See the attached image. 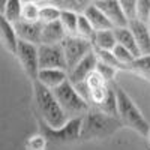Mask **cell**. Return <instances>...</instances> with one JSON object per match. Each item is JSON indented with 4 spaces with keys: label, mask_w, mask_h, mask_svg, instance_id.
<instances>
[{
    "label": "cell",
    "mask_w": 150,
    "mask_h": 150,
    "mask_svg": "<svg viewBox=\"0 0 150 150\" xmlns=\"http://www.w3.org/2000/svg\"><path fill=\"white\" fill-rule=\"evenodd\" d=\"M68 36L65 27L62 26L60 20L51 23H42V36L41 44H62Z\"/></svg>",
    "instance_id": "9a60e30c"
},
{
    "label": "cell",
    "mask_w": 150,
    "mask_h": 150,
    "mask_svg": "<svg viewBox=\"0 0 150 150\" xmlns=\"http://www.w3.org/2000/svg\"><path fill=\"white\" fill-rule=\"evenodd\" d=\"M95 3L105 14V17L110 20V23L112 24L114 29L125 27L129 24V18L126 15V12H125V9L122 8V5L119 3V0H96Z\"/></svg>",
    "instance_id": "9c48e42d"
},
{
    "label": "cell",
    "mask_w": 150,
    "mask_h": 150,
    "mask_svg": "<svg viewBox=\"0 0 150 150\" xmlns=\"http://www.w3.org/2000/svg\"><path fill=\"white\" fill-rule=\"evenodd\" d=\"M39 14H41V6L33 2H26L24 0V6H23V20L27 21H41L39 20Z\"/></svg>",
    "instance_id": "484cf974"
},
{
    "label": "cell",
    "mask_w": 150,
    "mask_h": 150,
    "mask_svg": "<svg viewBox=\"0 0 150 150\" xmlns=\"http://www.w3.org/2000/svg\"><path fill=\"white\" fill-rule=\"evenodd\" d=\"M114 33H116L117 44L123 45L125 48H128L135 57L141 56L140 47H138V44H137V39H135L132 30L129 29V24H128V26H125V27H116L114 29Z\"/></svg>",
    "instance_id": "2e32d148"
},
{
    "label": "cell",
    "mask_w": 150,
    "mask_h": 150,
    "mask_svg": "<svg viewBox=\"0 0 150 150\" xmlns=\"http://www.w3.org/2000/svg\"><path fill=\"white\" fill-rule=\"evenodd\" d=\"M56 3L62 9H69L78 12V14H84V11L93 3V0H56Z\"/></svg>",
    "instance_id": "cb8c5ba5"
},
{
    "label": "cell",
    "mask_w": 150,
    "mask_h": 150,
    "mask_svg": "<svg viewBox=\"0 0 150 150\" xmlns=\"http://www.w3.org/2000/svg\"><path fill=\"white\" fill-rule=\"evenodd\" d=\"M23 6H24V0H8L5 8L0 11V15H3L8 21L15 24L17 21L21 20Z\"/></svg>",
    "instance_id": "ffe728a7"
},
{
    "label": "cell",
    "mask_w": 150,
    "mask_h": 150,
    "mask_svg": "<svg viewBox=\"0 0 150 150\" xmlns=\"http://www.w3.org/2000/svg\"><path fill=\"white\" fill-rule=\"evenodd\" d=\"M84 15L87 17V20H89L92 23V26L95 27V30H107V29H114L112 27V24L110 23V20L105 17V14L98 8V5L93 2L89 8H87L84 11Z\"/></svg>",
    "instance_id": "e0dca14e"
},
{
    "label": "cell",
    "mask_w": 150,
    "mask_h": 150,
    "mask_svg": "<svg viewBox=\"0 0 150 150\" xmlns=\"http://www.w3.org/2000/svg\"><path fill=\"white\" fill-rule=\"evenodd\" d=\"M129 29L132 30V33L135 36L141 54H150V27H149V24L137 20V18H132V20H129Z\"/></svg>",
    "instance_id": "4fadbf2b"
},
{
    "label": "cell",
    "mask_w": 150,
    "mask_h": 150,
    "mask_svg": "<svg viewBox=\"0 0 150 150\" xmlns=\"http://www.w3.org/2000/svg\"><path fill=\"white\" fill-rule=\"evenodd\" d=\"M78 18H80L78 12H74V11H69V9H62L60 23H62V26L65 27L68 35H77Z\"/></svg>",
    "instance_id": "44dd1931"
},
{
    "label": "cell",
    "mask_w": 150,
    "mask_h": 150,
    "mask_svg": "<svg viewBox=\"0 0 150 150\" xmlns=\"http://www.w3.org/2000/svg\"><path fill=\"white\" fill-rule=\"evenodd\" d=\"M116 45H117V39H116L114 29H107V30H98L96 32L95 41H93L95 48L110 50V51H112Z\"/></svg>",
    "instance_id": "ac0fdd59"
},
{
    "label": "cell",
    "mask_w": 150,
    "mask_h": 150,
    "mask_svg": "<svg viewBox=\"0 0 150 150\" xmlns=\"http://www.w3.org/2000/svg\"><path fill=\"white\" fill-rule=\"evenodd\" d=\"M119 3L122 5V8L125 9L126 15L129 20H132L135 17V6H137V0H119Z\"/></svg>",
    "instance_id": "f546056e"
},
{
    "label": "cell",
    "mask_w": 150,
    "mask_h": 150,
    "mask_svg": "<svg viewBox=\"0 0 150 150\" xmlns=\"http://www.w3.org/2000/svg\"><path fill=\"white\" fill-rule=\"evenodd\" d=\"M62 47H63V53L66 57L68 72L74 66H77L93 50V44L90 41L83 39V38H80L77 35H68L63 39V42H62Z\"/></svg>",
    "instance_id": "5b68a950"
},
{
    "label": "cell",
    "mask_w": 150,
    "mask_h": 150,
    "mask_svg": "<svg viewBox=\"0 0 150 150\" xmlns=\"http://www.w3.org/2000/svg\"><path fill=\"white\" fill-rule=\"evenodd\" d=\"M15 57L20 62V65H21L23 71L26 72L27 77L32 81L36 80L38 74H39V69H41L39 68V51H38V45L20 39Z\"/></svg>",
    "instance_id": "8992f818"
},
{
    "label": "cell",
    "mask_w": 150,
    "mask_h": 150,
    "mask_svg": "<svg viewBox=\"0 0 150 150\" xmlns=\"http://www.w3.org/2000/svg\"><path fill=\"white\" fill-rule=\"evenodd\" d=\"M96 65H98V56L95 53V48L92 51L87 54L77 66H74L68 74H69V80L74 83V84H80V83H84L87 80V77L96 69Z\"/></svg>",
    "instance_id": "30bf717a"
},
{
    "label": "cell",
    "mask_w": 150,
    "mask_h": 150,
    "mask_svg": "<svg viewBox=\"0 0 150 150\" xmlns=\"http://www.w3.org/2000/svg\"><path fill=\"white\" fill-rule=\"evenodd\" d=\"M146 138L149 140V144H150V131H149V134H147V137H146Z\"/></svg>",
    "instance_id": "d6a6232c"
},
{
    "label": "cell",
    "mask_w": 150,
    "mask_h": 150,
    "mask_svg": "<svg viewBox=\"0 0 150 150\" xmlns=\"http://www.w3.org/2000/svg\"><path fill=\"white\" fill-rule=\"evenodd\" d=\"M125 125L119 116H111L90 105V110L83 117L81 140H101L116 134Z\"/></svg>",
    "instance_id": "7a4b0ae2"
},
{
    "label": "cell",
    "mask_w": 150,
    "mask_h": 150,
    "mask_svg": "<svg viewBox=\"0 0 150 150\" xmlns=\"http://www.w3.org/2000/svg\"><path fill=\"white\" fill-rule=\"evenodd\" d=\"M6 2H8V0H0V11H2V9L5 8V5H6Z\"/></svg>",
    "instance_id": "1f68e13d"
},
{
    "label": "cell",
    "mask_w": 150,
    "mask_h": 150,
    "mask_svg": "<svg viewBox=\"0 0 150 150\" xmlns=\"http://www.w3.org/2000/svg\"><path fill=\"white\" fill-rule=\"evenodd\" d=\"M112 54H114V57L119 60V63L125 68V71H129V66L131 63L135 60V56L129 51L128 48H125L123 45L117 44L114 47V50H112Z\"/></svg>",
    "instance_id": "d4e9b609"
},
{
    "label": "cell",
    "mask_w": 150,
    "mask_h": 150,
    "mask_svg": "<svg viewBox=\"0 0 150 150\" xmlns=\"http://www.w3.org/2000/svg\"><path fill=\"white\" fill-rule=\"evenodd\" d=\"M93 2H96V0H93Z\"/></svg>",
    "instance_id": "e575fe53"
},
{
    "label": "cell",
    "mask_w": 150,
    "mask_h": 150,
    "mask_svg": "<svg viewBox=\"0 0 150 150\" xmlns=\"http://www.w3.org/2000/svg\"><path fill=\"white\" fill-rule=\"evenodd\" d=\"M69 78V74L66 69H59V68H48V69H41L38 74V81L44 84L48 89H56L60 84H63Z\"/></svg>",
    "instance_id": "5bb4252c"
},
{
    "label": "cell",
    "mask_w": 150,
    "mask_h": 150,
    "mask_svg": "<svg viewBox=\"0 0 150 150\" xmlns=\"http://www.w3.org/2000/svg\"><path fill=\"white\" fill-rule=\"evenodd\" d=\"M96 71L99 72L104 77V80L107 83H114V78H116V74L119 72L117 68L111 66L108 63H105V62H101L98 59V65H96Z\"/></svg>",
    "instance_id": "4316f807"
},
{
    "label": "cell",
    "mask_w": 150,
    "mask_h": 150,
    "mask_svg": "<svg viewBox=\"0 0 150 150\" xmlns=\"http://www.w3.org/2000/svg\"><path fill=\"white\" fill-rule=\"evenodd\" d=\"M47 144H48V138L45 137V134L39 132V134H36V135L29 137L26 149L27 150H45L47 149Z\"/></svg>",
    "instance_id": "f1b7e54d"
},
{
    "label": "cell",
    "mask_w": 150,
    "mask_h": 150,
    "mask_svg": "<svg viewBox=\"0 0 150 150\" xmlns=\"http://www.w3.org/2000/svg\"><path fill=\"white\" fill-rule=\"evenodd\" d=\"M129 71L150 83V54H141L135 57V60L129 66Z\"/></svg>",
    "instance_id": "d6986e66"
},
{
    "label": "cell",
    "mask_w": 150,
    "mask_h": 150,
    "mask_svg": "<svg viewBox=\"0 0 150 150\" xmlns=\"http://www.w3.org/2000/svg\"><path fill=\"white\" fill-rule=\"evenodd\" d=\"M81 126H83V117H77V119H69L66 125L57 129L48 128L47 125L41 123V132L45 134L48 140L66 143V141H75L81 138Z\"/></svg>",
    "instance_id": "52a82bcc"
},
{
    "label": "cell",
    "mask_w": 150,
    "mask_h": 150,
    "mask_svg": "<svg viewBox=\"0 0 150 150\" xmlns=\"http://www.w3.org/2000/svg\"><path fill=\"white\" fill-rule=\"evenodd\" d=\"M77 36L83 38V39H87L93 44L95 36H96V30L92 26V23L87 20V17L84 14H80L78 18V27H77Z\"/></svg>",
    "instance_id": "7402d4cb"
},
{
    "label": "cell",
    "mask_w": 150,
    "mask_h": 150,
    "mask_svg": "<svg viewBox=\"0 0 150 150\" xmlns=\"http://www.w3.org/2000/svg\"><path fill=\"white\" fill-rule=\"evenodd\" d=\"M53 92L69 119L84 117V114L90 110V102L77 90L69 78L63 84L53 89Z\"/></svg>",
    "instance_id": "277c9868"
},
{
    "label": "cell",
    "mask_w": 150,
    "mask_h": 150,
    "mask_svg": "<svg viewBox=\"0 0 150 150\" xmlns=\"http://www.w3.org/2000/svg\"><path fill=\"white\" fill-rule=\"evenodd\" d=\"M149 27H150V20H149Z\"/></svg>",
    "instance_id": "836d02e7"
},
{
    "label": "cell",
    "mask_w": 150,
    "mask_h": 150,
    "mask_svg": "<svg viewBox=\"0 0 150 150\" xmlns=\"http://www.w3.org/2000/svg\"><path fill=\"white\" fill-rule=\"evenodd\" d=\"M0 39H2V45L11 54L15 56L20 38H18V33H17L14 23L8 21L3 15H0Z\"/></svg>",
    "instance_id": "7c38bea8"
},
{
    "label": "cell",
    "mask_w": 150,
    "mask_h": 150,
    "mask_svg": "<svg viewBox=\"0 0 150 150\" xmlns=\"http://www.w3.org/2000/svg\"><path fill=\"white\" fill-rule=\"evenodd\" d=\"M60 15H62V8L57 3H47L41 6V14H39L41 23L57 21L60 20Z\"/></svg>",
    "instance_id": "603a6c76"
},
{
    "label": "cell",
    "mask_w": 150,
    "mask_h": 150,
    "mask_svg": "<svg viewBox=\"0 0 150 150\" xmlns=\"http://www.w3.org/2000/svg\"><path fill=\"white\" fill-rule=\"evenodd\" d=\"M117 96V112L122 123L126 128L132 129L134 132L140 134L141 137H147L150 131V123L144 117L141 110L137 107V104L132 101V98L126 93V90L120 87L116 81L112 83Z\"/></svg>",
    "instance_id": "3957f363"
},
{
    "label": "cell",
    "mask_w": 150,
    "mask_h": 150,
    "mask_svg": "<svg viewBox=\"0 0 150 150\" xmlns=\"http://www.w3.org/2000/svg\"><path fill=\"white\" fill-rule=\"evenodd\" d=\"M14 26L17 29L18 38L21 41L32 42L36 45L41 44V36H42V23L41 21H27V20L21 18Z\"/></svg>",
    "instance_id": "8fae6325"
},
{
    "label": "cell",
    "mask_w": 150,
    "mask_h": 150,
    "mask_svg": "<svg viewBox=\"0 0 150 150\" xmlns=\"http://www.w3.org/2000/svg\"><path fill=\"white\" fill-rule=\"evenodd\" d=\"M26 2H33V3H38L39 6H42L47 3H56V0H26Z\"/></svg>",
    "instance_id": "4dcf8cb0"
},
{
    "label": "cell",
    "mask_w": 150,
    "mask_h": 150,
    "mask_svg": "<svg viewBox=\"0 0 150 150\" xmlns=\"http://www.w3.org/2000/svg\"><path fill=\"white\" fill-rule=\"evenodd\" d=\"M32 87H33V98L38 110V116L41 119L39 122L53 129L62 128L63 125H66L69 117L59 104L54 92L45 87L44 84H41L38 80L32 81Z\"/></svg>",
    "instance_id": "6da1fadb"
},
{
    "label": "cell",
    "mask_w": 150,
    "mask_h": 150,
    "mask_svg": "<svg viewBox=\"0 0 150 150\" xmlns=\"http://www.w3.org/2000/svg\"><path fill=\"white\" fill-rule=\"evenodd\" d=\"M134 18L149 24V20H150V0H137L135 17Z\"/></svg>",
    "instance_id": "83f0119b"
},
{
    "label": "cell",
    "mask_w": 150,
    "mask_h": 150,
    "mask_svg": "<svg viewBox=\"0 0 150 150\" xmlns=\"http://www.w3.org/2000/svg\"><path fill=\"white\" fill-rule=\"evenodd\" d=\"M38 51H39V68L41 69L59 68V69L68 71L66 57H65L62 44H39L38 45Z\"/></svg>",
    "instance_id": "ba28073f"
}]
</instances>
